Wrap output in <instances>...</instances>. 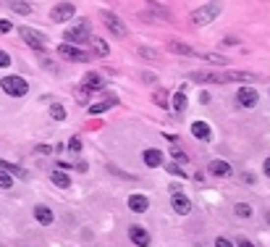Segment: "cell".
<instances>
[{"label":"cell","instance_id":"1","mask_svg":"<svg viewBox=\"0 0 270 247\" xmlns=\"http://www.w3.org/2000/svg\"><path fill=\"white\" fill-rule=\"evenodd\" d=\"M223 11V0H210V3L199 5V8L191 13V24L194 27H207L210 21H215Z\"/></svg>","mask_w":270,"mask_h":247},{"label":"cell","instance_id":"2","mask_svg":"<svg viewBox=\"0 0 270 247\" xmlns=\"http://www.w3.org/2000/svg\"><path fill=\"white\" fill-rule=\"evenodd\" d=\"M0 87L8 92V95H13V97H24L27 92H29V84L21 79V76H3Z\"/></svg>","mask_w":270,"mask_h":247},{"label":"cell","instance_id":"3","mask_svg":"<svg viewBox=\"0 0 270 247\" xmlns=\"http://www.w3.org/2000/svg\"><path fill=\"white\" fill-rule=\"evenodd\" d=\"M19 34H21V40H24L32 50H37V53H45V48H48V40H45L40 32H34V29L21 27V29H19Z\"/></svg>","mask_w":270,"mask_h":247},{"label":"cell","instance_id":"4","mask_svg":"<svg viewBox=\"0 0 270 247\" xmlns=\"http://www.w3.org/2000/svg\"><path fill=\"white\" fill-rule=\"evenodd\" d=\"M58 56L66 58V61H79V63H87L89 61V53H84L79 45H71V42L58 45Z\"/></svg>","mask_w":270,"mask_h":247},{"label":"cell","instance_id":"5","mask_svg":"<svg viewBox=\"0 0 270 247\" xmlns=\"http://www.w3.org/2000/svg\"><path fill=\"white\" fill-rule=\"evenodd\" d=\"M63 37H66V42H71V45H79L84 40H89V21H79L76 27H68Z\"/></svg>","mask_w":270,"mask_h":247},{"label":"cell","instance_id":"6","mask_svg":"<svg viewBox=\"0 0 270 247\" xmlns=\"http://www.w3.org/2000/svg\"><path fill=\"white\" fill-rule=\"evenodd\" d=\"M100 19H103V24L110 29L115 37H126V24H123V21L115 16V13H110V11H100Z\"/></svg>","mask_w":270,"mask_h":247},{"label":"cell","instance_id":"7","mask_svg":"<svg viewBox=\"0 0 270 247\" xmlns=\"http://www.w3.org/2000/svg\"><path fill=\"white\" fill-rule=\"evenodd\" d=\"M74 13H76L74 3H60V5H55V8L50 11V19L55 21V24H63V21L74 19Z\"/></svg>","mask_w":270,"mask_h":247},{"label":"cell","instance_id":"8","mask_svg":"<svg viewBox=\"0 0 270 247\" xmlns=\"http://www.w3.org/2000/svg\"><path fill=\"white\" fill-rule=\"evenodd\" d=\"M257 100H260L257 90H252V87H239V92H236V103H239V105L254 108V105H257Z\"/></svg>","mask_w":270,"mask_h":247},{"label":"cell","instance_id":"9","mask_svg":"<svg viewBox=\"0 0 270 247\" xmlns=\"http://www.w3.org/2000/svg\"><path fill=\"white\" fill-rule=\"evenodd\" d=\"M171 205H173V211L179 213V216H187V213L191 211V200H189L187 195H181V192H173Z\"/></svg>","mask_w":270,"mask_h":247},{"label":"cell","instance_id":"10","mask_svg":"<svg viewBox=\"0 0 270 247\" xmlns=\"http://www.w3.org/2000/svg\"><path fill=\"white\" fill-rule=\"evenodd\" d=\"M129 239L134 245H139V247H147L150 245V234L142 226H129Z\"/></svg>","mask_w":270,"mask_h":247},{"label":"cell","instance_id":"11","mask_svg":"<svg viewBox=\"0 0 270 247\" xmlns=\"http://www.w3.org/2000/svg\"><path fill=\"white\" fill-rule=\"evenodd\" d=\"M103 87H105V79L100 74H87V76H84V82H81V90H87V92L103 90Z\"/></svg>","mask_w":270,"mask_h":247},{"label":"cell","instance_id":"12","mask_svg":"<svg viewBox=\"0 0 270 247\" xmlns=\"http://www.w3.org/2000/svg\"><path fill=\"white\" fill-rule=\"evenodd\" d=\"M129 208H131L134 213H144V211L150 208V200L144 197V195H131V197H129Z\"/></svg>","mask_w":270,"mask_h":247},{"label":"cell","instance_id":"13","mask_svg":"<svg viewBox=\"0 0 270 247\" xmlns=\"http://www.w3.org/2000/svg\"><path fill=\"white\" fill-rule=\"evenodd\" d=\"M144 163H147L150 168H158V166H163V153L160 150H144Z\"/></svg>","mask_w":270,"mask_h":247},{"label":"cell","instance_id":"14","mask_svg":"<svg viewBox=\"0 0 270 247\" xmlns=\"http://www.w3.org/2000/svg\"><path fill=\"white\" fill-rule=\"evenodd\" d=\"M191 134H194L197 137V140H210V126H207V124L205 121H194V124H191Z\"/></svg>","mask_w":270,"mask_h":247},{"label":"cell","instance_id":"15","mask_svg":"<svg viewBox=\"0 0 270 247\" xmlns=\"http://www.w3.org/2000/svg\"><path fill=\"white\" fill-rule=\"evenodd\" d=\"M34 218L40 221L42 226H50V223H53V211H50V208H45V205H37L34 208Z\"/></svg>","mask_w":270,"mask_h":247},{"label":"cell","instance_id":"16","mask_svg":"<svg viewBox=\"0 0 270 247\" xmlns=\"http://www.w3.org/2000/svg\"><path fill=\"white\" fill-rule=\"evenodd\" d=\"M115 103H118V100H115V97H108V100H103V103H95V105H89V113H92V116H100V113H105L108 108H113Z\"/></svg>","mask_w":270,"mask_h":247},{"label":"cell","instance_id":"17","mask_svg":"<svg viewBox=\"0 0 270 247\" xmlns=\"http://www.w3.org/2000/svg\"><path fill=\"white\" fill-rule=\"evenodd\" d=\"M210 174L213 176H228L231 174V166L226 163V160H213V163H210Z\"/></svg>","mask_w":270,"mask_h":247},{"label":"cell","instance_id":"18","mask_svg":"<svg viewBox=\"0 0 270 247\" xmlns=\"http://www.w3.org/2000/svg\"><path fill=\"white\" fill-rule=\"evenodd\" d=\"M168 50H171V53H179V56H197V53L191 50L189 45H184V42H168Z\"/></svg>","mask_w":270,"mask_h":247},{"label":"cell","instance_id":"19","mask_svg":"<svg viewBox=\"0 0 270 247\" xmlns=\"http://www.w3.org/2000/svg\"><path fill=\"white\" fill-rule=\"evenodd\" d=\"M0 168H3V171H8V174H16V176H21V179H27V171H24V168L13 166V163H8V160H0Z\"/></svg>","mask_w":270,"mask_h":247},{"label":"cell","instance_id":"20","mask_svg":"<svg viewBox=\"0 0 270 247\" xmlns=\"http://www.w3.org/2000/svg\"><path fill=\"white\" fill-rule=\"evenodd\" d=\"M202 61H210V63H218V66H226L228 61H226V56H215V53H197Z\"/></svg>","mask_w":270,"mask_h":247},{"label":"cell","instance_id":"21","mask_svg":"<svg viewBox=\"0 0 270 247\" xmlns=\"http://www.w3.org/2000/svg\"><path fill=\"white\" fill-rule=\"evenodd\" d=\"M53 182H55L60 189H68V187H71V179H68L63 171H53Z\"/></svg>","mask_w":270,"mask_h":247},{"label":"cell","instance_id":"22","mask_svg":"<svg viewBox=\"0 0 270 247\" xmlns=\"http://www.w3.org/2000/svg\"><path fill=\"white\" fill-rule=\"evenodd\" d=\"M92 45H95V53L100 58H105L108 53H110V48H108V42L105 40H100V37H95V40H92Z\"/></svg>","mask_w":270,"mask_h":247},{"label":"cell","instance_id":"23","mask_svg":"<svg viewBox=\"0 0 270 247\" xmlns=\"http://www.w3.org/2000/svg\"><path fill=\"white\" fill-rule=\"evenodd\" d=\"M173 108H176V111H187V95H184V92H176V95H173Z\"/></svg>","mask_w":270,"mask_h":247},{"label":"cell","instance_id":"24","mask_svg":"<svg viewBox=\"0 0 270 247\" xmlns=\"http://www.w3.org/2000/svg\"><path fill=\"white\" fill-rule=\"evenodd\" d=\"M234 213H236V216H242V218H249V216H252V205H246V203H236V205H234Z\"/></svg>","mask_w":270,"mask_h":247},{"label":"cell","instance_id":"25","mask_svg":"<svg viewBox=\"0 0 270 247\" xmlns=\"http://www.w3.org/2000/svg\"><path fill=\"white\" fill-rule=\"evenodd\" d=\"M11 8L21 13V16H27V13H32V5H27V3H11Z\"/></svg>","mask_w":270,"mask_h":247},{"label":"cell","instance_id":"26","mask_svg":"<svg viewBox=\"0 0 270 247\" xmlns=\"http://www.w3.org/2000/svg\"><path fill=\"white\" fill-rule=\"evenodd\" d=\"M50 116H53V119H55V121H63V119H66V111H63V105H53V108H50Z\"/></svg>","mask_w":270,"mask_h":247},{"label":"cell","instance_id":"27","mask_svg":"<svg viewBox=\"0 0 270 247\" xmlns=\"http://www.w3.org/2000/svg\"><path fill=\"white\" fill-rule=\"evenodd\" d=\"M0 187H3V189L13 187V176H11V174H5V171H0Z\"/></svg>","mask_w":270,"mask_h":247},{"label":"cell","instance_id":"28","mask_svg":"<svg viewBox=\"0 0 270 247\" xmlns=\"http://www.w3.org/2000/svg\"><path fill=\"white\" fill-rule=\"evenodd\" d=\"M152 100H155V103H158L160 108H165V105H168V97H165V92H158V95L152 97Z\"/></svg>","mask_w":270,"mask_h":247},{"label":"cell","instance_id":"29","mask_svg":"<svg viewBox=\"0 0 270 247\" xmlns=\"http://www.w3.org/2000/svg\"><path fill=\"white\" fill-rule=\"evenodd\" d=\"M165 168H168V174L181 176V179H184V174H181V166H179V163H171V166H165Z\"/></svg>","mask_w":270,"mask_h":247},{"label":"cell","instance_id":"30","mask_svg":"<svg viewBox=\"0 0 270 247\" xmlns=\"http://www.w3.org/2000/svg\"><path fill=\"white\" fill-rule=\"evenodd\" d=\"M5 66H11V56L0 50V68H5Z\"/></svg>","mask_w":270,"mask_h":247},{"label":"cell","instance_id":"31","mask_svg":"<svg viewBox=\"0 0 270 247\" xmlns=\"http://www.w3.org/2000/svg\"><path fill=\"white\" fill-rule=\"evenodd\" d=\"M68 150H71V153H79V150H81V142H79V140H76V137H74V140L68 142Z\"/></svg>","mask_w":270,"mask_h":247},{"label":"cell","instance_id":"32","mask_svg":"<svg viewBox=\"0 0 270 247\" xmlns=\"http://www.w3.org/2000/svg\"><path fill=\"white\" fill-rule=\"evenodd\" d=\"M215 247H234V245H231L226 237H218V239H215Z\"/></svg>","mask_w":270,"mask_h":247},{"label":"cell","instance_id":"33","mask_svg":"<svg viewBox=\"0 0 270 247\" xmlns=\"http://www.w3.org/2000/svg\"><path fill=\"white\" fill-rule=\"evenodd\" d=\"M173 158H176V160H179V163H187V160H189V158H187V155H184V153H181V150H173Z\"/></svg>","mask_w":270,"mask_h":247},{"label":"cell","instance_id":"34","mask_svg":"<svg viewBox=\"0 0 270 247\" xmlns=\"http://www.w3.org/2000/svg\"><path fill=\"white\" fill-rule=\"evenodd\" d=\"M5 32H11V21H0V34H5Z\"/></svg>","mask_w":270,"mask_h":247},{"label":"cell","instance_id":"35","mask_svg":"<svg viewBox=\"0 0 270 247\" xmlns=\"http://www.w3.org/2000/svg\"><path fill=\"white\" fill-rule=\"evenodd\" d=\"M139 53L144 58H155V50H150V48H139Z\"/></svg>","mask_w":270,"mask_h":247},{"label":"cell","instance_id":"36","mask_svg":"<svg viewBox=\"0 0 270 247\" xmlns=\"http://www.w3.org/2000/svg\"><path fill=\"white\" fill-rule=\"evenodd\" d=\"M236 247H257V245H254V242H249V239H239V242H236Z\"/></svg>","mask_w":270,"mask_h":247},{"label":"cell","instance_id":"37","mask_svg":"<svg viewBox=\"0 0 270 247\" xmlns=\"http://www.w3.org/2000/svg\"><path fill=\"white\" fill-rule=\"evenodd\" d=\"M262 168H265V176H270V158H265V163H262Z\"/></svg>","mask_w":270,"mask_h":247}]
</instances>
